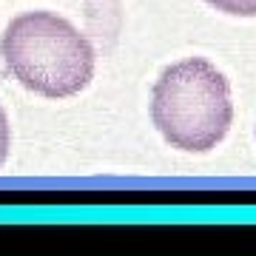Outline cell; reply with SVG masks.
Instances as JSON below:
<instances>
[{"instance_id": "6da1fadb", "label": "cell", "mask_w": 256, "mask_h": 256, "mask_svg": "<svg viewBox=\"0 0 256 256\" xmlns=\"http://www.w3.org/2000/svg\"><path fill=\"white\" fill-rule=\"evenodd\" d=\"M0 57L23 88L48 100L80 94L94 77L88 37L54 12L18 14L0 37Z\"/></svg>"}, {"instance_id": "7a4b0ae2", "label": "cell", "mask_w": 256, "mask_h": 256, "mask_svg": "<svg viewBox=\"0 0 256 256\" xmlns=\"http://www.w3.org/2000/svg\"><path fill=\"white\" fill-rule=\"evenodd\" d=\"M151 120L180 151L205 154L225 140L234 122L230 82L205 57L168 66L154 82Z\"/></svg>"}, {"instance_id": "3957f363", "label": "cell", "mask_w": 256, "mask_h": 256, "mask_svg": "<svg viewBox=\"0 0 256 256\" xmlns=\"http://www.w3.org/2000/svg\"><path fill=\"white\" fill-rule=\"evenodd\" d=\"M205 3L234 18H256V0H205Z\"/></svg>"}, {"instance_id": "277c9868", "label": "cell", "mask_w": 256, "mask_h": 256, "mask_svg": "<svg viewBox=\"0 0 256 256\" xmlns=\"http://www.w3.org/2000/svg\"><path fill=\"white\" fill-rule=\"evenodd\" d=\"M9 148H12V131H9V120H6V111L0 108V168L9 156Z\"/></svg>"}]
</instances>
